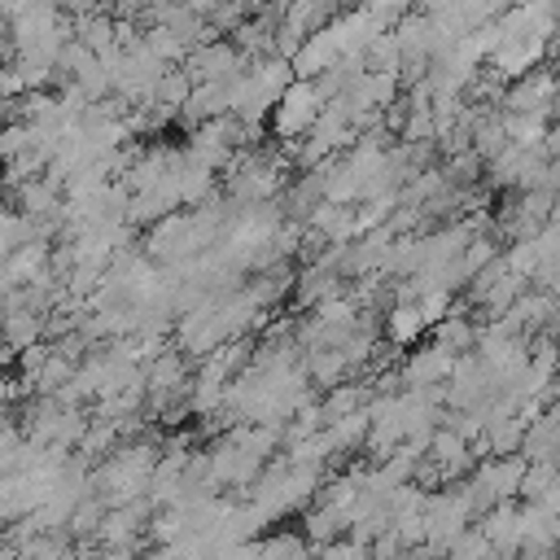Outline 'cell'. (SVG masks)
I'll return each mask as SVG.
<instances>
[{
	"label": "cell",
	"mask_w": 560,
	"mask_h": 560,
	"mask_svg": "<svg viewBox=\"0 0 560 560\" xmlns=\"http://www.w3.org/2000/svg\"><path fill=\"white\" fill-rule=\"evenodd\" d=\"M249 61L254 57L236 39H206V44H192L179 66L192 74V83H210V79H232V74L249 70Z\"/></svg>",
	"instance_id": "obj_2"
},
{
	"label": "cell",
	"mask_w": 560,
	"mask_h": 560,
	"mask_svg": "<svg viewBox=\"0 0 560 560\" xmlns=\"http://www.w3.org/2000/svg\"><path fill=\"white\" fill-rule=\"evenodd\" d=\"M477 525L490 534V542H494L503 556L521 551V499H499L486 516H477Z\"/></svg>",
	"instance_id": "obj_7"
},
{
	"label": "cell",
	"mask_w": 560,
	"mask_h": 560,
	"mask_svg": "<svg viewBox=\"0 0 560 560\" xmlns=\"http://www.w3.org/2000/svg\"><path fill=\"white\" fill-rule=\"evenodd\" d=\"M556 92H560V74L538 66V70L508 83L499 109L503 114H547V118H556Z\"/></svg>",
	"instance_id": "obj_3"
},
{
	"label": "cell",
	"mask_w": 560,
	"mask_h": 560,
	"mask_svg": "<svg viewBox=\"0 0 560 560\" xmlns=\"http://www.w3.org/2000/svg\"><path fill=\"white\" fill-rule=\"evenodd\" d=\"M547 35H525V39H503L494 52H490V61L508 74V79H521V74H529V70H538L542 61H547Z\"/></svg>",
	"instance_id": "obj_6"
},
{
	"label": "cell",
	"mask_w": 560,
	"mask_h": 560,
	"mask_svg": "<svg viewBox=\"0 0 560 560\" xmlns=\"http://www.w3.org/2000/svg\"><path fill=\"white\" fill-rule=\"evenodd\" d=\"M192 74L184 70V66H166V74L158 79V88H153V101H162V105H175V109H184V101L192 96Z\"/></svg>",
	"instance_id": "obj_17"
},
{
	"label": "cell",
	"mask_w": 560,
	"mask_h": 560,
	"mask_svg": "<svg viewBox=\"0 0 560 560\" xmlns=\"http://www.w3.org/2000/svg\"><path fill=\"white\" fill-rule=\"evenodd\" d=\"M424 328H429V315L420 302H394L385 311V341L389 346H411Z\"/></svg>",
	"instance_id": "obj_9"
},
{
	"label": "cell",
	"mask_w": 560,
	"mask_h": 560,
	"mask_svg": "<svg viewBox=\"0 0 560 560\" xmlns=\"http://www.w3.org/2000/svg\"><path fill=\"white\" fill-rule=\"evenodd\" d=\"M306 372H311L315 389H332L337 381L354 376V368H350L346 350H337V346H319V350H306Z\"/></svg>",
	"instance_id": "obj_11"
},
{
	"label": "cell",
	"mask_w": 560,
	"mask_h": 560,
	"mask_svg": "<svg viewBox=\"0 0 560 560\" xmlns=\"http://www.w3.org/2000/svg\"><path fill=\"white\" fill-rule=\"evenodd\" d=\"M171 210H179L162 188H153V192H131V206H127V223L131 228H153L158 219H166Z\"/></svg>",
	"instance_id": "obj_13"
},
{
	"label": "cell",
	"mask_w": 560,
	"mask_h": 560,
	"mask_svg": "<svg viewBox=\"0 0 560 560\" xmlns=\"http://www.w3.org/2000/svg\"><path fill=\"white\" fill-rule=\"evenodd\" d=\"M398 551H411V547L402 542V534H398L394 525H389L385 534H376V538H372V556H398Z\"/></svg>",
	"instance_id": "obj_20"
},
{
	"label": "cell",
	"mask_w": 560,
	"mask_h": 560,
	"mask_svg": "<svg viewBox=\"0 0 560 560\" xmlns=\"http://www.w3.org/2000/svg\"><path fill=\"white\" fill-rule=\"evenodd\" d=\"M350 508H337V503H324V499H315L311 508H306V516H302V529H306V538L315 542V551L324 547V542H332V538H341V534H350Z\"/></svg>",
	"instance_id": "obj_8"
},
{
	"label": "cell",
	"mask_w": 560,
	"mask_h": 560,
	"mask_svg": "<svg viewBox=\"0 0 560 560\" xmlns=\"http://www.w3.org/2000/svg\"><path fill=\"white\" fill-rule=\"evenodd\" d=\"M74 35L83 44H92L101 57L118 52V18L114 13H83V18H74Z\"/></svg>",
	"instance_id": "obj_12"
},
{
	"label": "cell",
	"mask_w": 560,
	"mask_h": 560,
	"mask_svg": "<svg viewBox=\"0 0 560 560\" xmlns=\"http://www.w3.org/2000/svg\"><path fill=\"white\" fill-rule=\"evenodd\" d=\"M144 44H149V52H158V57L171 61V66H179V61L188 57V44H184L166 22H149V26H144Z\"/></svg>",
	"instance_id": "obj_16"
},
{
	"label": "cell",
	"mask_w": 560,
	"mask_h": 560,
	"mask_svg": "<svg viewBox=\"0 0 560 560\" xmlns=\"http://www.w3.org/2000/svg\"><path fill=\"white\" fill-rule=\"evenodd\" d=\"M324 101H328V96L319 92L315 79H293V83L284 88V96L276 101V109H271V127H276V136H280V140H289V136H306V131L315 127Z\"/></svg>",
	"instance_id": "obj_1"
},
{
	"label": "cell",
	"mask_w": 560,
	"mask_h": 560,
	"mask_svg": "<svg viewBox=\"0 0 560 560\" xmlns=\"http://www.w3.org/2000/svg\"><path fill=\"white\" fill-rule=\"evenodd\" d=\"M521 455H525V459H556V455H560V411H556V407H547V411L529 424V433H525V442H521Z\"/></svg>",
	"instance_id": "obj_10"
},
{
	"label": "cell",
	"mask_w": 560,
	"mask_h": 560,
	"mask_svg": "<svg viewBox=\"0 0 560 560\" xmlns=\"http://www.w3.org/2000/svg\"><path fill=\"white\" fill-rule=\"evenodd\" d=\"M455 359H459V354H451L446 346L429 341V346H420V350H407V354L398 359V368H402V381H407V385H438V381H451Z\"/></svg>",
	"instance_id": "obj_4"
},
{
	"label": "cell",
	"mask_w": 560,
	"mask_h": 560,
	"mask_svg": "<svg viewBox=\"0 0 560 560\" xmlns=\"http://www.w3.org/2000/svg\"><path fill=\"white\" fill-rule=\"evenodd\" d=\"M74 372H79V363L52 346V354H48V359H44V368L35 372V394H57L61 385H70V381H74Z\"/></svg>",
	"instance_id": "obj_14"
},
{
	"label": "cell",
	"mask_w": 560,
	"mask_h": 560,
	"mask_svg": "<svg viewBox=\"0 0 560 560\" xmlns=\"http://www.w3.org/2000/svg\"><path fill=\"white\" fill-rule=\"evenodd\" d=\"M499 547L490 542V534L481 529V525H468L455 542H451V556H494Z\"/></svg>",
	"instance_id": "obj_19"
},
{
	"label": "cell",
	"mask_w": 560,
	"mask_h": 560,
	"mask_svg": "<svg viewBox=\"0 0 560 560\" xmlns=\"http://www.w3.org/2000/svg\"><path fill=\"white\" fill-rule=\"evenodd\" d=\"M61 9L70 18H83V13H114V0H61Z\"/></svg>",
	"instance_id": "obj_21"
},
{
	"label": "cell",
	"mask_w": 560,
	"mask_h": 560,
	"mask_svg": "<svg viewBox=\"0 0 560 560\" xmlns=\"http://www.w3.org/2000/svg\"><path fill=\"white\" fill-rule=\"evenodd\" d=\"M311 551H315V542L306 538V529L302 534H293V529L258 534V556H311Z\"/></svg>",
	"instance_id": "obj_15"
},
{
	"label": "cell",
	"mask_w": 560,
	"mask_h": 560,
	"mask_svg": "<svg viewBox=\"0 0 560 560\" xmlns=\"http://www.w3.org/2000/svg\"><path fill=\"white\" fill-rule=\"evenodd\" d=\"M503 122H508V136L512 140H521V144H542L547 140V114H503Z\"/></svg>",
	"instance_id": "obj_18"
},
{
	"label": "cell",
	"mask_w": 560,
	"mask_h": 560,
	"mask_svg": "<svg viewBox=\"0 0 560 560\" xmlns=\"http://www.w3.org/2000/svg\"><path fill=\"white\" fill-rule=\"evenodd\" d=\"M472 306H468V298L464 302H455L438 324H429V332H433V341L438 346H446L451 354H468V350H477V337H481V324L468 315Z\"/></svg>",
	"instance_id": "obj_5"
}]
</instances>
